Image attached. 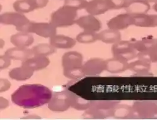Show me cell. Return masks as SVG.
Returning a JSON list of instances; mask_svg holds the SVG:
<instances>
[{"mask_svg": "<svg viewBox=\"0 0 157 120\" xmlns=\"http://www.w3.org/2000/svg\"><path fill=\"white\" fill-rule=\"evenodd\" d=\"M52 92L41 85H25L18 88L12 95L16 105L27 109L40 107L50 102Z\"/></svg>", "mask_w": 157, "mask_h": 120, "instance_id": "6da1fadb", "label": "cell"}, {"mask_svg": "<svg viewBox=\"0 0 157 120\" xmlns=\"http://www.w3.org/2000/svg\"><path fill=\"white\" fill-rule=\"evenodd\" d=\"M63 75L71 79H77L84 76L82 71L83 56L77 52L65 53L62 58Z\"/></svg>", "mask_w": 157, "mask_h": 120, "instance_id": "7a4b0ae2", "label": "cell"}, {"mask_svg": "<svg viewBox=\"0 0 157 120\" xmlns=\"http://www.w3.org/2000/svg\"><path fill=\"white\" fill-rule=\"evenodd\" d=\"M119 103L113 101H92L83 116L87 119H105L112 116L113 110Z\"/></svg>", "mask_w": 157, "mask_h": 120, "instance_id": "3957f363", "label": "cell"}, {"mask_svg": "<svg viewBox=\"0 0 157 120\" xmlns=\"http://www.w3.org/2000/svg\"><path fill=\"white\" fill-rule=\"evenodd\" d=\"M77 16V10L63 5L51 15L50 22L56 28L69 27L75 24Z\"/></svg>", "mask_w": 157, "mask_h": 120, "instance_id": "277c9868", "label": "cell"}, {"mask_svg": "<svg viewBox=\"0 0 157 120\" xmlns=\"http://www.w3.org/2000/svg\"><path fill=\"white\" fill-rule=\"evenodd\" d=\"M25 33H34L44 38H51L56 34V27L51 22H34L29 21L24 26L16 29Z\"/></svg>", "mask_w": 157, "mask_h": 120, "instance_id": "5b68a950", "label": "cell"}, {"mask_svg": "<svg viewBox=\"0 0 157 120\" xmlns=\"http://www.w3.org/2000/svg\"><path fill=\"white\" fill-rule=\"evenodd\" d=\"M112 52L114 57L127 62L134 59L137 55V52L134 48L132 42L129 41H120L114 44L112 48Z\"/></svg>", "mask_w": 157, "mask_h": 120, "instance_id": "8992f818", "label": "cell"}, {"mask_svg": "<svg viewBox=\"0 0 157 120\" xmlns=\"http://www.w3.org/2000/svg\"><path fill=\"white\" fill-rule=\"evenodd\" d=\"M132 107L135 117L150 118L157 115V101H137Z\"/></svg>", "mask_w": 157, "mask_h": 120, "instance_id": "52a82bcc", "label": "cell"}, {"mask_svg": "<svg viewBox=\"0 0 157 120\" xmlns=\"http://www.w3.org/2000/svg\"><path fill=\"white\" fill-rule=\"evenodd\" d=\"M48 108L53 112H64L71 107L68 91L55 93L48 103Z\"/></svg>", "mask_w": 157, "mask_h": 120, "instance_id": "ba28073f", "label": "cell"}, {"mask_svg": "<svg viewBox=\"0 0 157 120\" xmlns=\"http://www.w3.org/2000/svg\"><path fill=\"white\" fill-rule=\"evenodd\" d=\"M132 25H134L133 17L128 13L118 15L110 19L107 22L109 29L119 31L128 28Z\"/></svg>", "mask_w": 157, "mask_h": 120, "instance_id": "9c48e42d", "label": "cell"}, {"mask_svg": "<svg viewBox=\"0 0 157 120\" xmlns=\"http://www.w3.org/2000/svg\"><path fill=\"white\" fill-rule=\"evenodd\" d=\"M82 69L85 76H98L105 71V61L100 58H91L83 64Z\"/></svg>", "mask_w": 157, "mask_h": 120, "instance_id": "30bf717a", "label": "cell"}, {"mask_svg": "<svg viewBox=\"0 0 157 120\" xmlns=\"http://www.w3.org/2000/svg\"><path fill=\"white\" fill-rule=\"evenodd\" d=\"M85 10L89 14L96 16L112 10L113 8L109 0H91L88 2Z\"/></svg>", "mask_w": 157, "mask_h": 120, "instance_id": "8fae6325", "label": "cell"}, {"mask_svg": "<svg viewBox=\"0 0 157 120\" xmlns=\"http://www.w3.org/2000/svg\"><path fill=\"white\" fill-rule=\"evenodd\" d=\"M29 20L21 13L15 12H6L1 15L0 22L4 25L14 26L16 29L24 26L29 22Z\"/></svg>", "mask_w": 157, "mask_h": 120, "instance_id": "7c38bea8", "label": "cell"}, {"mask_svg": "<svg viewBox=\"0 0 157 120\" xmlns=\"http://www.w3.org/2000/svg\"><path fill=\"white\" fill-rule=\"evenodd\" d=\"M75 24L86 31L96 33L101 28V23L99 19L90 14L78 18Z\"/></svg>", "mask_w": 157, "mask_h": 120, "instance_id": "4fadbf2b", "label": "cell"}, {"mask_svg": "<svg viewBox=\"0 0 157 120\" xmlns=\"http://www.w3.org/2000/svg\"><path fill=\"white\" fill-rule=\"evenodd\" d=\"M129 64L124 60L113 57L105 61V71L112 74H119L129 69Z\"/></svg>", "mask_w": 157, "mask_h": 120, "instance_id": "5bb4252c", "label": "cell"}, {"mask_svg": "<svg viewBox=\"0 0 157 120\" xmlns=\"http://www.w3.org/2000/svg\"><path fill=\"white\" fill-rule=\"evenodd\" d=\"M50 63V59L47 57L34 55V57H31L22 62V66L29 68L34 72L47 67Z\"/></svg>", "mask_w": 157, "mask_h": 120, "instance_id": "9a60e30c", "label": "cell"}, {"mask_svg": "<svg viewBox=\"0 0 157 120\" xmlns=\"http://www.w3.org/2000/svg\"><path fill=\"white\" fill-rule=\"evenodd\" d=\"M130 14H147L150 9V5L146 0H129L124 8Z\"/></svg>", "mask_w": 157, "mask_h": 120, "instance_id": "2e32d148", "label": "cell"}, {"mask_svg": "<svg viewBox=\"0 0 157 120\" xmlns=\"http://www.w3.org/2000/svg\"><path fill=\"white\" fill-rule=\"evenodd\" d=\"M134 18V26L141 27H156L157 15L148 14H131Z\"/></svg>", "mask_w": 157, "mask_h": 120, "instance_id": "e0dca14e", "label": "cell"}, {"mask_svg": "<svg viewBox=\"0 0 157 120\" xmlns=\"http://www.w3.org/2000/svg\"><path fill=\"white\" fill-rule=\"evenodd\" d=\"M5 55L11 60H16V61L24 62L34 55L32 49L15 46L7 50L5 53Z\"/></svg>", "mask_w": 157, "mask_h": 120, "instance_id": "ac0fdd59", "label": "cell"}, {"mask_svg": "<svg viewBox=\"0 0 157 120\" xmlns=\"http://www.w3.org/2000/svg\"><path fill=\"white\" fill-rule=\"evenodd\" d=\"M76 39L64 35H55L50 38V44L55 48L71 49L76 44Z\"/></svg>", "mask_w": 157, "mask_h": 120, "instance_id": "d6986e66", "label": "cell"}, {"mask_svg": "<svg viewBox=\"0 0 157 120\" xmlns=\"http://www.w3.org/2000/svg\"><path fill=\"white\" fill-rule=\"evenodd\" d=\"M132 45L137 53L148 52L157 48V38H144L141 40L132 42Z\"/></svg>", "mask_w": 157, "mask_h": 120, "instance_id": "ffe728a7", "label": "cell"}, {"mask_svg": "<svg viewBox=\"0 0 157 120\" xmlns=\"http://www.w3.org/2000/svg\"><path fill=\"white\" fill-rule=\"evenodd\" d=\"M34 37L29 33L20 32L12 35L10 42L16 47L27 48L34 43Z\"/></svg>", "mask_w": 157, "mask_h": 120, "instance_id": "44dd1931", "label": "cell"}, {"mask_svg": "<svg viewBox=\"0 0 157 120\" xmlns=\"http://www.w3.org/2000/svg\"><path fill=\"white\" fill-rule=\"evenodd\" d=\"M98 38L99 41L105 43L114 45L121 41V33L115 30L105 29L98 33Z\"/></svg>", "mask_w": 157, "mask_h": 120, "instance_id": "7402d4cb", "label": "cell"}, {"mask_svg": "<svg viewBox=\"0 0 157 120\" xmlns=\"http://www.w3.org/2000/svg\"><path fill=\"white\" fill-rule=\"evenodd\" d=\"M33 74L34 71L24 66H22L21 67L13 68L10 70L9 72V76L12 79L21 82L25 81V80L31 78Z\"/></svg>", "mask_w": 157, "mask_h": 120, "instance_id": "603a6c76", "label": "cell"}, {"mask_svg": "<svg viewBox=\"0 0 157 120\" xmlns=\"http://www.w3.org/2000/svg\"><path fill=\"white\" fill-rule=\"evenodd\" d=\"M112 117L117 119H129L135 116L132 107L119 103L113 110Z\"/></svg>", "mask_w": 157, "mask_h": 120, "instance_id": "cb8c5ba5", "label": "cell"}, {"mask_svg": "<svg viewBox=\"0 0 157 120\" xmlns=\"http://www.w3.org/2000/svg\"><path fill=\"white\" fill-rule=\"evenodd\" d=\"M150 69L151 63L144 60L138 59L129 64V70L140 75L147 74L150 72Z\"/></svg>", "mask_w": 157, "mask_h": 120, "instance_id": "d4e9b609", "label": "cell"}, {"mask_svg": "<svg viewBox=\"0 0 157 120\" xmlns=\"http://www.w3.org/2000/svg\"><path fill=\"white\" fill-rule=\"evenodd\" d=\"M15 12L27 14L36 10V6L33 0H17L13 5Z\"/></svg>", "mask_w": 157, "mask_h": 120, "instance_id": "484cf974", "label": "cell"}, {"mask_svg": "<svg viewBox=\"0 0 157 120\" xmlns=\"http://www.w3.org/2000/svg\"><path fill=\"white\" fill-rule=\"evenodd\" d=\"M68 94H69L72 107L77 110H81V111L87 110L90 107L91 102V101H86V100L76 95L69 91H68Z\"/></svg>", "mask_w": 157, "mask_h": 120, "instance_id": "4316f807", "label": "cell"}, {"mask_svg": "<svg viewBox=\"0 0 157 120\" xmlns=\"http://www.w3.org/2000/svg\"><path fill=\"white\" fill-rule=\"evenodd\" d=\"M56 48L52 46L50 44L41 43L34 46L32 48L33 55L35 56L46 57L52 55L55 52Z\"/></svg>", "mask_w": 157, "mask_h": 120, "instance_id": "83f0119b", "label": "cell"}, {"mask_svg": "<svg viewBox=\"0 0 157 120\" xmlns=\"http://www.w3.org/2000/svg\"><path fill=\"white\" fill-rule=\"evenodd\" d=\"M98 33L95 32L84 31L83 32L78 34L76 37V41L83 44L93 43L98 41Z\"/></svg>", "mask_w": 157, "mask_h": 120, "instance_id": "f1b7e54d", "label": "cell"}, {"mask_svg": "<svg viewBox=\"0 0 157 120\" xmlns=\"http://www.w3.org/2000/svg\"><path fill=\"white\" fill-rule=\"evenodd\" d=\"M138 59L144 60L150 63H157V48L146 53H137Z\"/></svg>", "mask_w": 157, "mask_h": 120, "instance_id": "f546056e", "label": "cell"}, {"mask_svg": "<svg viewBox=\"0 0 157 120\" xmlns=\"http://www.w3.org/2000/svg\"><path fill=\"white\" fill-rule=\"evenodd\" d=\"M87 3L86 0H65L64 5L72 7L78 10L85 9Z\"/></svg>", "mask_w": 157, "mask_h": 120, "instance_id": "4dcf8cb0", "label": "cell"}, {"mask_svg": "<svg viewBox=\"0 0 157 120\" xmlns=\"http://www.w3.org/2000/svg\"><path fill=\"white\" fill-rule=\"evenodd\" d=\"M110 2L113 10H118L125 8L128 3V0H109Z\"/></svg>", "mask_w": 157, "mask_h": 120, "instance_id": "1f68e13d", "label": "cell"}, {"mask_svg": "<svg viewBox=\"0 0 157 120\" xmlns=\"http://www.w3.org/2000/svg\"><path fill=\"white\" fill-rule=\"evenodd\" d=\"M1 69H4L8 67L11 64V59L7 57L6 55L1 57Z\"/></svg>", "mask_w": 157, "mask_h": 120, "instance_id": "d6a6232c", "label": "cell"}, {"mask_svg": "<svg viewBox=\"0 0 157 120\" xmlns=\"http://www.w3.org/2000/svg\"><path fill=\"white\" fill-rule=\"evenodd\" d=\"M11 86V83L6 79H1V92L7 91Z\"/></svg>", "mask_w": 157, "mask_h": 120, "instance_id": "836d02e7", "label": "cell"}, {"mask_svg": "<svg viewBox=\"0 0 157 120\" xmlns=\"http://www.w3.org/2000/svg\"><path fill=\"white\" fill-rule=\"evenodd\" d=\"M36 9L43 8L47 6L48 3V0H33Z\"/></svg>", "mask_w": 157, "mask_h": 120, "instance_id": "e575fe53", "label": "cell"}, {"mask_svg": "<svg viewBox=\"0 0 157 120\" xmlns=\"http://www.w3.org/2000/svg\"><path fill=\"white\" fill-rule=\"evenodd\" d=\"M8 106V102L7 100L5 99L4 98H1V109H3Z\"/></svg>", "mask_w": 157, "mask_h": 120, "instance_id": "d590c367", "label": "cell"}, {"mask_svg": "<svg viewBox=\"0 0 157 120\" xmlns=\"http://www.w3.org/2000/svg\"><path fill=\"white\" fill-rule=\"evenodd\" d=\"M153 9H154V10H155L156 12H157V0H156V2L154 3Z\"/></svg>", "mask_w": 157, "mask_h": 120, "instance_id": "8d00e7d4", "label": "cell"}, {"mask_svg": "<svg viewBox=\"0 0 157 120\" xmlns=\"http://www.w3.org/2000/svg\"><path fill=\"white\" fill-rule=\"evenodd\" d=\"M146 1H147V2H148V3H155L156 2V0H146Z\"/></svg>", "mask_w": 157, "mask_h": 120, "instance_id": "74e56055", "label": "cell"}, {"mask_svg": "<svg viewBox=\"0 0 157 120\" xmlns=\"http://www.w3.org/2000/svg\"><path fill=\"white\" fill-rule=\"evenodd\" d=\"M128 2H129V0H128Z\"/></svg>", "mask_w": 157, "mask_h": 120, "instance_id": "f35d334b", "label": "cell"}]
</instances>
